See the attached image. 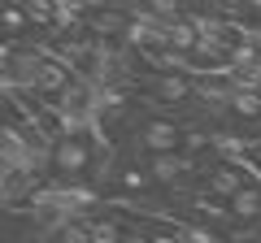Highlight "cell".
Returning a JSON list of instances; mask_svg holds the SVG:
<instances>
[{"mask_svg":"<svg viewBox=\"0 0 261 243\" xmlns=\"http://www.w3.org/2000/svg\"><path fill=\"white\" fill-rule=\"evenodd\" d=\"M100 165V135L70 131L53 143V183H83Z\"/></svg>","mask_w":261,"mask_h":243,"instance_id":"6da1fadb","label":"cell"},{"mask_svg":"<svg viewBox=\"0 0 261 243\" xmlns=\"http://www.w3.org/2000/svg\"><path fill=\"white\" fill-rule=\"evenodd\" d=\"M187 143H192V135L174 117H148L140 126V152L144 157H178Z\"/></svg>","mask_w":261,"mask_h":243,"instance_id":"7a4b0ae2","label":"cell"},{"mask_svg":"<svg viewBox=\"0 0 261 243\" xmlns=\"http://www.w3.org/2000/svg\"><path fill=\"white\" fill-rule=\"evenodd\" d=\"M205 191L214 200H222V204H231L235 196H240L244 187H252V178H248V161H235V157H222L214 161V165L205 169Z\"/></svg>","mask_w":261,"mask_h":243,"instance_id":"3957f363","label":"cell"},{"mask_svg":"<svg viewBox=\"0 0 261 243\" xmlns=\"http://www.w3.org/2000/svg\"><path fill=\"white\" fill-rule=\"evenodd\" d=\"M74 87V70H70V61H57V56H44V66H39V74H35V83H31V92L39 96V100H61L65 92Z\"/></svg>","mask_w":261,"mask_h":243,"instance_id":"277c9868","label":"cell"},{"mask_svg":"<svg viewBox=\"0 0 261 243\" xmlns=\"http://www.w3.org/2000/svg\"><path fill=\"white\" fill-rule=\"evenodd\" d=\"M144 96H152L157 104H170V109H174V104H183V100L196 96V83L183 78L178 70H157V74L144 83Z\"/></svg>","mask_w":261,"mask_h":243,"instance_id":"5b68a950","label":"cell"},{"mask_svg":"<svg viewBox=\"0 0 261 243\" xmlns=\"http://www.w3.org/2000/svg\"><path fill=\"white\" fill-rule=\"evenodd\" d=\"M148 187H152V174H148V165H140V161H122V165L109 174V191L113 196H144Z\"/></svg>","mask_w":261,"mask_h":243,"instance_id":"8992f818","label":"cell"},{"mask_svg":"<svg viewBox=\"0 0 261 243\" xmlns=\"http://www.w3.org/2000/svg\"><path fill=\"white\" fill-rule=\"evenodd\" d=\"M144 165H148V174H152V183L157 187H178L187 174H192V161L178 152V157H144Z\"/></svg>","mask_w":261,"mask_h":243,"instance_id":"52a82bcc","label":"cell"},{"mask_svg":"<svg viewBox=\"0 0 261 243\" xmlns=\"http://www.w3.org/2000/svg\"><path fill=\"white\" fill-rule=\"evenodd\" d=\"M87 230H92V243H135L126 222L113 217V213H92L87 217Z\"/></svg>","mask_w":261,"mask_h":243,"instance_id":"ba28073f","label":"cell"},{"mask_svg":"<svg viewBox=\"0 0 261 243\" xmlns=\"http://www.w3.org/2000/svg\"><path fill=\"white\" fill-rule=\"evenodd\" d=\"M226 208H231V222H235V226H257V222H261V183L244 187Z\"/></svg>","mask_w":261,"mask_h":243,"instance_id":"9c48e42d","label":"cell"},{"mask_svg":"<svg viewBox=\"0 0 261 243\" xmlns=\"http://www.w3.org/2000/svg\"><path fill=\"white\" fill-rule=\"evenodd\" d=\"M226 113H231L235 122H261V92L235 87V92L226 96Z\"/></svg>","mask_w":261,"mask_h":243,"instance_id":"30bf717a","label":"cell"},{"mask_svg":"<svg viewBox=\"0 0 261 243\" xmlns=\"http://www.w3.org/2000/svg\"><path fill=\"white\" fill-rule=\"evenodd\" d=\"M48 243H92V230H87V217H74V222H61L48 230Z\"/></svg>","mask_w":261,"mask_h":243,"instance_id":"8fae6325","label":"cell"},{"mask_svg":"<svg viewBox=\"0 0 261 243\" xmlns=\"http://www.w3.org/2000/svg\"><path fill=\"white\" fill-rule=\"evenodd\" d=\"M174 243H231V239H222V230H209L200 222H183L178 234H174Z\"/></svg>","mask_w":261,"mask_h":243,"instance_id":"7c38bea8","label":"cell"},{"mask_svg":"<svg viewBox=\"0 0 261 243\" xmlns=\"http://www.w3.org/2000/svg\"><path fill=\"white\" fill-rule=\"evenodd\" d=\"M27 31H31V18L22 9V0H5V35H9V44L18 35H27Z\"/></svg>","mask_w":261,"mask_h":243,"instance_id":"4fadbf2b","label":"cell"},{"mask_svg":"<svg viewBox=\"0 0 261 243\" xmlns=\"http://www.w3.org/2000/svg\"><path fill=\"white\" fill-rule=\"evenodd\" d=\"M144 18H157V22H183V0H144Z\"/></svg>","mask_w":261,"mask_h":243,"instance_id":"5bb4252c","label":"cell"},{"mask_svg":"<svg viewBox=\"0 0 261 243\" xmlns=\"http://www.w3.org/2000/svg\"><path fill=\"white\" fill-rule=\"evenodd\" d=\"M244 44H248L252 52L261 56V22H257V26H248V31H244Z\"/></svg>","mask_w":261,"mask_h":243,"instance_id":"9a60e30c","label":"cell"},{"mask_svg":"<svg viewBox=\"0 0 261 243\" xmlns=\"http://www.w3.org/2000/svg\"><path fill=\"white\" fill-rule=\"evenodd\" d=\"M113 5H122V0H83L87 18H92V13H100V9H113Z\"/></svg>","mask_w":261,"mask_h":243,"instance_id":"2e32d148","label":"cell"},{"mask_svg":"<svg viewBox=\"0 0 261 243\" xmlns=\"http://www.w3.org/2000/svg\"><path fill=\"white\" fill-rule=\"evenodd\" d=\"M244 161H248V169H261V148H248V152H244Z\"/></svg>","mask_w":261,"mask_h":243,"instance_id":"e0dca14e","label":"cell"},{"mask_svg":"<svg viewBox=\"0 0 261 243\" xmlns=\"http://www.w3.org/2000/svg\"><path fill=\"white\" fill-rule=\"evenodd\" d=\"M257 239H261V234H257Z\"/></svg>","mask_w":261,"mask_h":243,"instance_id":"ac0fdd59","label":"cell"}]
</instances>
